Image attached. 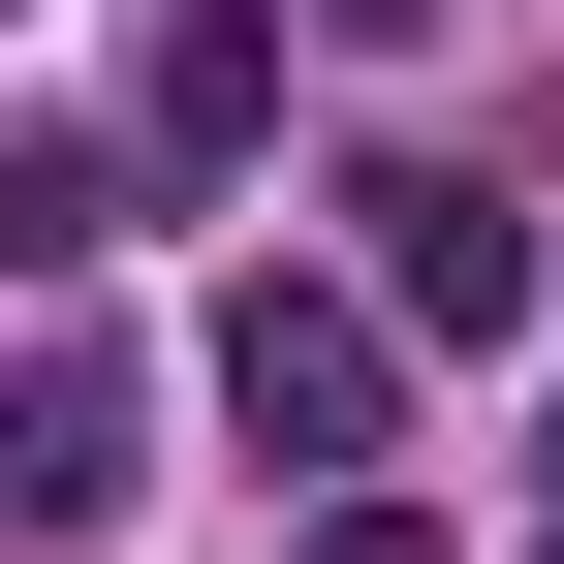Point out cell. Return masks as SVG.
Segmentation results:
<instances>
[{
	"mask_svg": "<svg viewBox=\"0 0 564 564\" xmlns=\"http://www.w3.org/2000/svg\"><path fill=\"white\" fill-rule=\"evenodd\" d=\"M220 408H251L282 470H377V408H408L377 282H220Z\"/></svg>",
	"mask_w": 564,
	"mask_h": 564,
	"instance_id": "6da1fadb",
	"label": "cell"
},
{
	"mask_svg": "<svg viewBox=\"0 0 564 564\" xmlns=\"http://www.w3.org/2000/svg\"><path fill=\"white\" fill-rule=\"evenodd\" d=\"M345 220H377V345H502V314H533V220H502V188H440V158H377Z\"/></svg>",
	"mask_w": 564,
	"mask_h": 564,
	"instance_id": "7a4b0ae2",
	"label": "cell"
},
{
	"mask_svg": "<svg viewBox=\"0 0 564 564\" xmlns=\"http://www.w3.org/2000/svg\"><path fill=\"white\" fill-rule=\"evenodd\" d=\"M126 440H158V408H126L95 345H32V377H0V533H126Z\"/></svg>",
	"mask_w": 564,
	"mask_h": 564,
	"instance_id": "3957f363",
	"label": "cell"
},
{
	"mask_svg": "<svg viewBox=\"0 0 564 564\" xmlns=\"http://www.w3.org/2000/svg\"><path fill=\"white\" fill-rule=\"evenodd\" d=\"M126 251V158H95V126H0V282H95Z\"/></svg>",
	"mask_w": 564,
	"mask_h": 564,
	"instance_id": "277c9868",
	"label": "cell"
},
{
	"mask_svg": "<svg viewBox=\"0 0 564 564\" xmlns=\"http://www.w3.org/2000/svg\"><path fill=\"white\" fill-rule=\"evenodd\" d=\"M251 126H282V32L251 0H158V158H251Z\"/></svg>",
	"mask_w": 564,
	"mask_h": 564,
	"instance_id": "5b68a950",
	"label": "cell"
},
{
	"mask_svg": "<svg viewBox=\"0 0 564 564\" xmlns=\"http://www.w3.org/2000/svg\"><path fill=\"white\" fill-rule=\"evenodd\" d=\"M314 32H377V63H408V32H440V0H314Z\"/></svg>",
	"mask_w": 564,
	"mask_h": 564,
	"instance_id": "8992f818",
	"label": "cell"
}]
</instances>
